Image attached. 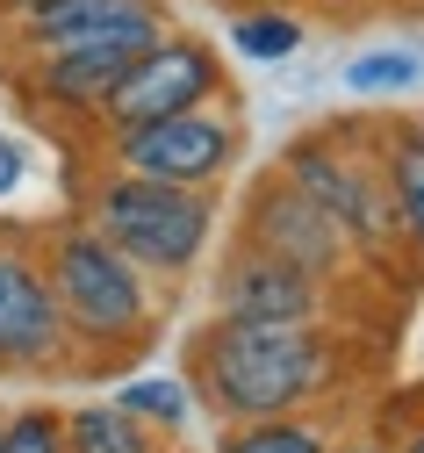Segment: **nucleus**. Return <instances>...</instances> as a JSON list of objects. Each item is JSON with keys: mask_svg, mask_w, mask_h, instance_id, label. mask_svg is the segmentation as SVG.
Instances as JSON below:
<instances>
[{"mask_svg": "<svg viewBox=\"0 0 424 453\" xmlns=\"http://www.w3.org/2000/svg\"><path fill=\"white\" fill-rule=\"evenodd\" d=\"M382 180L396 209V238L424 259V123H396L382 137Z\"/></svg>", "mask_w": 424, "mask_h": 453, "instance_id": "12", "label": "nucleus"}, {"mask_svg": "<svg viewBox=\"0 0 424 453\" xmlns=\"http://www.w3.org/2000/svg\"><path fill=\"white\" fill-rule=\"evenodd\" d=\"M188 374L195 395L245 425V418H288L302 403L338 388V346L317 324H237V317H209L188 346Z\"/></svg>", "mask_w": 424, "mask_h": 453, "instance_id": "1", "label": "nucleus"}, {"mask_svg": "<svg viewBox=\"0 0 424 453\" xmlns=\"http://www.w3.org/2000/svg\"><path fill=\"white\" fill-rule=\"evenodd\" d=\"M317 8H338V15H345V8H359V0H317Z\"/></svg>", "mask_w": 424, "mask_h": 453, "instance_id": "23", "label": "nucleus"}, {"mask_svg": "<svg viewBox=\"0 0 424 453\" xmlns=\"http://www.w3.org/2000/svg\"><path fill=\"white\" fill-rule=\"evenodd\" d=\"M8 22H15L22 58H36V50H73V43H94V36L166 29L158 0H36V8H22Z\"/></svg>", "mask_w": 424, "mask_h": 453, "instance_id": "11", "label": "nucleus"}, {"mask_svg": "<svg viewBox=\"0 0 424 453\" xmlns=\"http://www.w3.org/2000/svg\"><path fill=\"white\" fill-rule=\"evenodd\" d=\"M158 36L166 29H130V36H94L73 50H36V58H22V94L58 108V116H101V101L123 87V73Z\"/></svg>", "mask_w": 424, "mask_h": 453, "instance_id": "8", "label": "nucleus"}, {"mask_svg": "<svg viewBox=\"0 0 424 453\" xmlns=\"http://www.w3.org/2000/svg\"><path fill=\"white\" fill-rule=\"evenodd\" d=\"M108 151L123 173H151V180H180V188H216L237 165V123L223 108H180L158 123H130L108 130Z\"/></svg>", "mask_w": 424, "mask_h": 453, "instance_id": "5", "label": "nucleus"}, {"mask_svg": "<svg viewBox=\"0 0 424 453\" xmlns=\"http://www.w3.org/2000/svg\"><path fill=\"white\" fill-rule=\"evenodd\" d=\"M216 317L237 324H317L324 317V280L288 266L281 252L259 245H237L216 273Z\"/></svg>", "mask_w": 424, "mask_h": 453, "instance_id": "10", "label": "nucleus"}, {"mask_svg": "<svg viewBox=\"0 0 424 453\" xmlns=\"http://www.w3.org/2000/svg\"><path fill=\"white\" fill-rule=\"evenodd\" d=\"M115 403H123L130 418H144V425H158V432H188L195 388L173 381V374H144V381H123V388H115Z\"/></svg>", "mask_w": 424, "mask_h": 453, "instance_id": "16", "label": "nucleus"}, {"mask_svg": "<svg viewBox=\"0 0 424 453\" xmlns=\"http://www.w3.org/2000/svg\"><path fill=\"white\" fill-rule=\"evenodd\" d=\"M424 80V58L417 50H359V58L345 65V87L359 101H382V94H410Z\"/></svg>", "mask_w": 424, "mask_h": 453, "instance_id": "17", "label": "nucleus"}, {"mask_svg": "<svg viewBox=\"0 0 424 453\" xmlns=\"http://www.w3.org/2000/svg\"><path fill=\"white\" fill-rule=\"evenodd\" d=\"M331 439L317 425H302L295 411L288 418H245V425H230L216 439V453H324Z\"/></svg>", "mask_w": 424, "mask_h": 453, "instance_id": "14", "label": "nucleus"}, {"mask_svg": "<svg viewBox=\"0 0 424 453\" xmlns=\"http://www.w3.org/2000/svg\"><path fill=\"white\" fill-rule=\"evenodd\" d=\"M22 8H36V0H0V15H22Z\"/></svg>", "mask_w": 424, "mask_h": 453, "instance_id": "22", "label": "nucleus"}, {"mask_svg": "<svg viewBox=\"0 0 424 453\" xmlns=\"http://www.w3.org/2000/svg\"><path fill=\"white\" fill-rule=\"evenodd\" d=\"M66 453H158L151 425L130 418L123 403H87L66 418Z\"/></svg>", "mask_w": 424, "mask_h": 453, "instance_id": "13", "label": "nucleus"}, {"mask_svg": "<svg viewBox=\"0 0 424 453\" xmlns=\"http://www.w3.org/2000/svg\"><path fill=\"white\" fill-rule=\"evenodd\" d=\"M245 245H259V252H281L288 266H302V273H317L324 288L345 273V252H352V238L338 231V223L302 195L288 173H274V180H259V195L245 202Z\"/></svg>", "mask_w": 424, "mask_h": 453, "instance_id": "9", "label": "nucleus"}, {"mask_svg": "<svg viewBox=\"0 0 424 453\" xmlns=\"http://www.w3.org/2000/svg\"><path fill=\"white\" fill-rule=\"evenodd\" d=\"M281 173L310 195L352 245H367V252H374V245H396V209H389V180H382V151L367 158V151H352V144L331 130V137L288 144Z\"/></svg>", "mask_w": 424, "mask_h": 453, "instance_id": "4", "label": "nucleus"}, {"mask_svg": "<svg viewBox=\"0 0 424 453\" xmlns=\"http://www.w3.org/2000/svg\"><path fill=\"white\" fill-rule=\"evenodd\" d=\"M87 223L123 252L137 273L180 280L195 273L209 238H216V202L209 188H180V180H151V173H123L87 188Z\"/></svg>", "mask_w": 424, "mask_h": 453, "instance_id": "2", "label": "nucleus"}, {"mask_svg": "<svg viewBox=\"0 0 424 453\" xmlns=\"http://www.w3.org/2000/svg\"><path fill=\"white\" fill-rule=\"evenodd\" d=\"M50 273V296L66 310L73 346L87 353H130L151 338V296H144V273L115 252L94 223H66L50 231V245L36 252Z\"/></svg>", "mask_w": 424, "mask_h": 453, "instance_id": "3", "label": "nucleus"}, {"mask_svg": "<svg viewBox=\"0 0 424 453\" xmlns=\"http://www.w3.org/2000/svg\"><path fill=\"white\" fill-rule=\"evenodd\" d=\"M22 173H29V158H22V144L0 130V195H15L22 188Z\"/></svg>", "mask_w": 424, "mask_h": 453, "instance_id": "19", "label": "nucleus"}, {"mask_svg": "<svg viewBox=\"0 0 424 453\" xmlns=\"http://www.w3.org/2000/svg\"><path fill=\"white\" fill-rule=\"evenodd\" d=\"M396 453H424V425H417V432H410V439H403Z\"/></svg>", "mask_w": 424, "mask_h": 453, "instance_id": "21", "label": "nucleus"}, {"mask_svg": "<svg viewBox=\"0 0 424 453\" xmlns=\"http://www.w3.org/2000/svg\"><path fill=\"white\" fill-rule=\"evenodd\" d=\"M0 453H66V418H58V411L0 418Z\"/></svg>", "mask_w": 424, "mask_h": 453, "instance_id": "18", "label": "nucleus"}, {"mask_svg": "<svg viewBox=\"0 0 424 453\" xmlns=\"http://www.w3.org/2000/svg\"><path fill=\"white\" fill-rule=\"evenodd\" d=\"M73 331L29 245L0 238V374H66Z\"/></svg>", "mask_w": 424, "mask_h": 453, "instance_id": "6", "label": "nucleus"}, {"mask_svg": "<svg viewBox=\"0 0 424 453\" xmlns=\"http://www.w3.org/2000/svg\"><path fill=\"white\" fill-rule=\"evenodd\" d=\"M230 43L245 50V58L274 65V58H295V50H302V22L281 8V0H259V8H245L230 22Z\"/></svg>", "mask_w": 424, "mask_h": 453, "instance_id": "15", "label": "nucleus"}, {"mask_svg": "<svg viewBox=\"0 0 424 453\" xmlns=\"http://www.w3.org/2000/svg\"><path fill=\"white\" fill-rule=\"evenodd\" d=\"M245 8H259V0H245Z\"/></svg>", "mask_w": 424, "mask_h": 453, "instance_id": "24", "label": "nucleus"}, {"mask_svg": "<svg viewBox=\"0 0 424 453\" xmlns=\"http://www.w3.org/2000/svg\"><path fill=\"white\" fill-rule=\"evenodd\" d=\"M216 87H223V65H216V50L202 36H158L144 58L123 73V87L101 101V123L108 130L158 123V116H180V108L216 101Z\"/></svg>", "mask_w": 424, "mask_h": 453, "instance_id": "7", "label": "nucleus"}, {"mask_svg": "<svg viewBox=\"0 0 424 453\" xmlns=\"http://www.w3.org/2000/svg\"><path fill=\"white\" fill-rule=\"evenodd\" d=\"M324 453H389V446H374V439H345V446H324Z\"/></svg>", "mask_w": 424, "mask_h": 453, "instance_id": "20", "label": "nucleus"}]
</instances>
